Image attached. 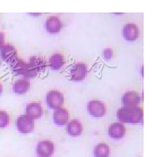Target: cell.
Returning <instances> with one entry per match:
<instances>
[{"mask_svg":"<svg viewBox=\"0 0 159 157\" xmlns=\"http://www.w3.org/2000/svg\"><path fill=\"white\" fill-rule=\"evenodd\" d=\"M43 110L41 104L37 102H32L26 107V115L31 118L38 119L42 115Z\"/></svg>","mask_w":159,"mask_h":157,"instance_id":"obj_12","label":"cell"},{"mask_svg":"<svg viewBox=\"0 0 159 157\" xmlns=\"http://www.w3.org/2000/svg\"><path fill=\"white\" fill-rule=\"evenodd\" d=\"M67 132L72 137L80 136L83 132L82 124L77 120H71L67 126Z\"/></svg>","mask_w":159,"mask_h":157,"instance_id":"obj_15","label":"cell"},{"mask_svg":"<svg viewBox=\"0 0 159 157\" xmlns=\"http://www.w3.org/2000/svg\"><path fill=\"white\" fill-rule=\"evenodd\" d=\"M87 109H88L89 114L92 116L96 117V118L102 117L106 112V108H105V104L102 101L97 100L89 101Z\"/></svg>","mask_w":159,"mask_h":157,"instance_id":"obj_6","label":"cell"},{"mask_svg":"<svg viewBox=\"0 0 159 157\" xmlns=\"http://www.w3.org/2000/svg\"><path fill=\"white\" fill-rule=\"evenodd\" d=\"M125 132L126 129L122 123H114L108 127V134L113 139H122L125 136Z\"/></svg>","mask_w":159,"mask_h":157,"instance_id":"obj_8","label":"cell"},{"mask_svg":"<svg viewBox=\"0 0 159 157\" xmlns=\"http://www.w3.org/2000/svg\"><path fill=\"white\" fill-rule=\"evenodd\" d=\"M122 101L124 107H135L138 106L140 102V97L136 91H130L123 95Z\"/></svg>","mask_w":159,"mask_h":157,"instance_id":"obj_7","label":"cell"},{"mask_svg":"<svg viewBox=\"0 0 159 157\" xmlns=\"http://www.w3.org/2000/svg\"><path fill=\"white\" fill-rule=\"evenodd\" d=\"M87 74V66L83 63L75 65V68L71 71V79L74 81H80L85 78Z\"/></svg>","mask_w":159,"mask_h":157,"instance_id":"obj_10","label":"cell"},{"mask_svg":"<svg viewBox=\"0 0 159 157\" xmlns=\"http://www.w3.org/2000/svg\"><path fill=\"white\" fill-rule=\"evenodd\" d=\"M123 36L128 41H134L139 37V29L135 24H127L123 28Z\"/></svg>","mask_w":159,"mask_h":157,"instance_id":"obj_9","label":"cell"},{"mask_svg":"<svg viewBox=\"0 0 159 157\" xmlns=\"http://www.w3.org/2000/svg\"><path fill=\"white\" fill-rule=\"evenodd\" d=\"M4 43H5V35L0 33V49L4 46Z\"/></svg>","mask_w":159,"mask_h":157,"instance_id":"obj_21","label":"cell"},{"mask_svg":"<svg viewBox=\"0 0 159 157\" xmlns=\"http://www.w3.org/2000/svg\"><path fill=\"white\" fill-rule=\"evenodd\" d=\"M10 122V116L7 112L0 110V128H5Z\"/></svg>","mask_w":159,"mask_h":157,"instance_id":"obj_19","label":"cell"},{"mask_svg":"<svg viewBox=\"0 0 159 157\" xmlns=\"http://www.w3.org/2000/svg\"><path fill=\"white\" fill-rule=\"evenodd\" d=\"M53 120L58 126H63L68 122L69 112L65 108H58L55 110L53 114Z\"/></svg>","mask_w":159,"mask_h":157,"instance_id":"obj_11","label":"cell"},{"mask_svg":"<svg viewBox=\"0 0 159 157\" xmlns=\"http://www.w3.org/2000/svg\"><path fill=\"white\" fill-rule=\"evenodd\" d=\"M49 65L53 70H59L64 65V59L63 57L60 54H55L53 55L49 58Z\"/></svg>","mask_w":159,"mask_h":157,"instance_id":"obj_16","label":"cell"},{"mask_svg":"<svg viewBox=\"0 0 159 157\" xmlns=\"http://www.w3.org/2000/svg\"><path fill=\"white\" fill-rule=\"evenodd\" d=\"M117 118L122 124H139L143 121V110L138 107H123L117 111Z\"/></svg>","mask_w":159,"mask_h":157,"instance_id":"obj_1","label":"cell"},{"mask_svg":"<svg viewBox=\"0 0 159 157\" xmlns=\"http://www.w3.org/2000/svg\"><path fill=\"white\" fill-rule=\"evenodd\" d=\"M1 55L4 60L13 61L16 58V50L13 46L6 45L1 49Z\"/></svg>","mask_w":159,"mask_h":157,"instance_id":"obj_14","label":"cell"},{"mask_svg":"<svg viewBox=\"0 0 159 157\" xmlns=\"http://www.w3.org/2000/svg\"><path fill=\"white\" fill-rule=\"evenodd\" d=\"M62 24L60 19L56 16H51L46 21V29L48 33L51 34L57 33L61 31Z\"/></svg>","mask_w":159,"mask_h":157,"instance_id":"obj_13","label":"cell"},{"mask_svg":"<svg viewBox=\"0 0 159 157\" xmlns=\"http://www.w3.org/2000/svg\"><path fill=\"white\" fill-rule=\"evenodd\" d=\"M94 154L95 157H108L110 154V148L106 143L101 142L95 146Z\"/></svg>","mask_w":159,"mask_h":157,"instance_id":"obj_17","label":"cell"},{"mask_svg":"<svg viewBox=\"0 0 159 157\" xmlns=\"http://www.w3.org/2000/svg\"><path fill=\"white\" fill-rule=\"evenodd\" d=\"M55 150L54 143L50 140H42L37 146L36 152L39 157H51Z\"/></svg>","mask_w":159,"mask_h":157,"instance_id":"obj_5","label":"cell"},{"mask_svg":"<svg viewBox=\"0 0 159 157\" xmlns=\"http://www.w3.org/2000/svg\"><path fill=\"white\" fill-rule=\"evenodd\" d=\"M16 126L19 131L23 134L31 132L35 126L34 120L27 115H22L17 119Z\"/></svg>","mask_w":159,"mask_h":157,"instance_id":"obj_4","label":"cell"},{"mask_svg":"<svg viewBox=\"0 0 159 157\" xmlns=\"http://www.w3.org/2000/svg\"><path fill=\"white\" fill-rule=\"evenodd\" d=\"M47 104L51 109L61 108L64 103V97L57 90H51L47 95Z\"/></svg>","mask_w":159,"mask_h":157,"instance_id":"obj_3","label":"cell"},{"mask_svg":"<svg viewBox=\"0 0 159 157\" xmlns=\"http://www.w3.org/2000/svg\"><path fill=\"white\" fill-rule=\"evenodd\" d=\"M12 68H13V70L16 73L23 74L26 76L32 77L36 75V72L33 70L30 63L27 64L16 58L12 61Z\"/></svg>","mask_w":159,"mask_h":157,"instance_id":"obj_2","label":"cell"},{"mask_svg":"<svg viewBox=\"0 0 159 157\" xmlns=\"http://www.w3.org/2000/svg\"><path fill=\"white\" fill-rule=\"evenodd\" d=\"M2 92V85L0 84V95H1Z\"/></svg>","mask_w":159,"mask_h":157,"instance_id":"obj_22","label":"cell"},{"mask_svg":"<svg viewBox=\"0 0 159 157\" xmlns=\"http://www.w3.org/2000/svg\"><path fill=\"white\" fill-rule=\"evenodd\" d=\"M103 55H104V57L105 59H107V60H110L113 57V51L110 49H107L104 51Z\"/></svg>","mask_w":159,"mask_h":157,"instance_id":"obj_20","label":"cell"},{"mask_svg":"<svg viewBox=\"0 0 159 157\" xmlns=\"http://www.w3.org/2000/svg\"><path fill=\"white\" fill-rule=\"evenodd\" d=\"M30 87L29 81L26 79H19L15 82L13 86L14 92L17 94H24L28 90Z\"/></svg>","mask_w":159,"mask_h":157,"instance_id":"obj_18","label":"cell"}]
</instances>
